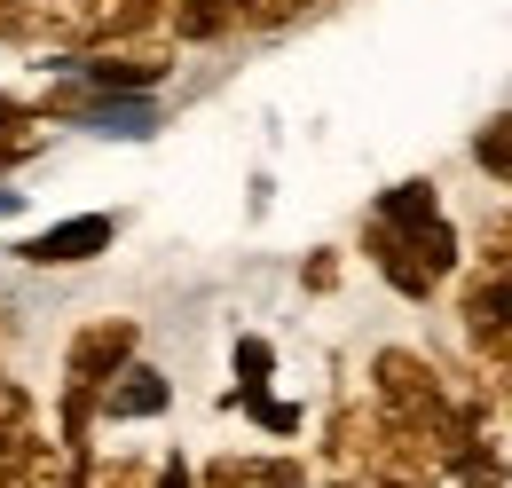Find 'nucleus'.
I'll list each match as a JSON object with an SVG mask.
<instances>
[{"label":"nucleus","mask_w":512,"mask_h":488,"mask_svg":"<svg viewBox=\"0 0 512 488\" xmlns=\"http://www.w3.org/2000/svg\"><path fill=\"white\" fill-rule=\"evenodd\" d=\"M79 465H87V457H71L56 433H40L32 457L16 465V481H8V488H79Z\"/></svg>","instance_id":"nucleus-12"},{"label":"nucleus","mask_w":512,"mask_h":488,"mask_svg":"<svg viewBox=\"0 0 512 488\" xmlns=\"http://www.w3.org/2000/svg\"><path fill=\"white\" fill-rule=\"evenodd\" d=\"M300 284H308V292H331V284H339V252H308Z\"/></svg>","instance_id":"nucleus-20"},{"label":"nucleus","mask_w":512,"mask_h":488,"mask_svg":"<svg viewBox=\"0 0 512 488\" xmlns=\"http://www.w3.org/2000/svg\"><path fill=\"white\" fill-rule=\"evenodd\" d=\"M158 488H190V457H158Z\"/></svg>","instance_id":"nucleus-22"},{"label":"nucleus","mask_w":512,"mask_h":488,"mask_svg":"<svg viewBox=\"0 0 512 488\" xmlns=\"http://www.w3.org/2000/svg\"><path fill=\"white\" fill-rule=\"evenodd\" d=\"M158 24V0H0V40L32 56H87Z\"/></svg>","instance_id":"nucleus-2"},{"label":"nucleus","mask_w":512,"mask_h":488,"mask_svg":"<svg viewBox=\"0 0 512 488\" xmlns=\"http://www.w3.org/2000/svg\"><path fill=\"white\" fill-rule=\"evenodd\" d=\"M32 441H40V402H32V386H24V378H0V488L16 481V465L32 457Z\"/></svg>","instance_id":"nucleus-11"},{"label":"nucleus","mask_w":512,"mask_h":488,"mask_svg":"<svg viewBox=\"0 0 512 488\" xmlns=\"http://www.w3.org/2000/svg\"><path fill=\"white\" fill-rule=\"evenodd\" d=\"M316 473L292 457V449H221L190 465V488H308Z\"/></svg>","instance_id":"nucleus-7"},{"label":"nucleus","mask_w":512,"mask_h":488,"mask_svg":"<svg viewBox=\"0 0 512 488\" xmlns=\"http://www.w3.org/2000/svg\"><path fill=\"white\" fill-rule=\"evenodd\" d=\"M268 370H276V347L245 331V339H237V386H268Z\"/></svg>","instance_id":"nucleus-18"},{"label":"nucleus","mask_w":512,"mask_h":488,"mask_svg":"<svg viewBox=\"0 0 512 488\" xmlns=\"http://www.w3.org/2000/svg\"><path fill=\"white\" fill-rule=\"evenodd\" d=\"M473 378H481V394H489V410L497 418H512V355H473Z\"/></svg>","instance_id":"nucleus-17"},{"label":"nucleus","mask_w":512,"mask_h":488,"mask_svg":"<svg viewBox=\"0 0 512 488\" xmlns=\"http://www.w3.org/2000/svg\"><path fill=\"white\" fill-rule=\"evenodd\" d=\"M79 488H158V457H87Z\"/></svg>","instance_id":"nucleus-13"},{"label":"nucleus","mask_w":512,"mask_h":488,"mask_svg":"<svg viewBox=\"0 0 512 488\" xmlns=\"http://www.w3.org/2000/svg\"><path fill=\"white\" fill-rule=\"evenodd\" d=\"M134 355H142V323L134 315H87L64 347V394H103Z\"/></svg>","instance_id":"nucleus-5"},{"label":"nucleus","mask_w":512,"mask_h":488,"mask_svg":"<svg viewBox=\"0 0 512 488\" xmlns=\"http://www.w3.org/2000/svg\"><path fill=\"white\" fill-rule=\"evenodd\" d=\"M457 284V323H465V347L473 355H512V276L497 268H465V276H449Z\"/></svg>","instance_id":"nucleus-6"},{"label":"nucleus","mask_w":512,"mask_h":488,"mask_svg":"<svg viewBox=\"0 0 512 488\" xmlns=\"http://www.w3.org/2000/svg\"><path fill=\"white\" fill-rule=\"evenodd\" d=\"M40 119V111H32V103H24V95H8V87H0V126H32ZM48 126V119H40Z\"/></svg>","instance_id":"nucleus-21"},{"label":"nucleus","mask_w":512,"mask_h":488,"mask_svg":"<svg viewBox=\"0 0 512 488\" xmlns=\"http://www.w3.org/2000/svg\"><path fill=\"white\" fill-rule=\"evenodd\" d=\"M473 260L497 268V276H512V205H497V213L473 221Z\"/></svg>","instance_id":"nucleus-15"},{"label":"nucleus","mask_w":512,"mask_h":488,"mask_svg":"<svg viewBox=\"0 0 512 488\" xmlns=\"http://www.w3.org/2000/svg\"><path fill=\"white\" fill-rule=\"evenodd\" d=\"M32 150H40V119L32 126H0V174H16Z\"/></svg>","instance_id":"nucleus-19"},{"label":"nucleus","mask_w":512,"mask_h":488,"mask_svg":"<svg viewBox=\"0 0 512 488\" xmlns=\"http://www.w3.org/2000/svg\"><path fill=\"white\" fill-rule=\"evenodd\" d=\"M331 0H253L245 8V32H284V24H300V16H316Z\"/></svg>","instance_id":"nucleus-16"},{"label":"nucleus","mask_w":512,"mask_h":488,"mask_svg":"<svg viewBox=\"0 0 512 488\" xmlns=\"http://www.w3.org/2000/svg\"><path fill=\"white\" fill-rule=\"evenodd\" d=\"M166 402H174V386H166V370H150L134 355L103 394H95V426H134V418H166Z\"/></svg>","instance_id":"nucleus-10"},{"label":"nucleus","mask_w":512,"mask_h":488,"mask_svg":"<svg viewBox=\"0 0 512 488\" xmlns=\"http://www.w3.org/2000/svg\"><path fill=\"white\" fill-rule=\"evenodd\" d=\"M363 260L379 268L402 300H442L465 252H457V229H449L434 182H394L363 213Z\"/></svg>","instance_id":"nucleus-1"},{"label":"nucleus","mask_w":512,"mask_h":488,"mask_svg":"<svg viewBox=\"0 0 512 488\" xmlns=\"http://www.w3.org/2000/svg\"><path fill=\"white\" fill-rule=\"evenodd\" d=\"M111 244H119V213H71L56 229L24 237L16 260H24V268H79V260H95V252H111Z\"/></svg>","instance_id":"nucleus-8"},{"label":"nucleus","mask_w":512,"mask_h":488,"mask_svg":"<svg viewBox=\"0 0 512 488\" xmlns=\"http://www.w3.org/2000/svg\"><path fill=\"white\" fill-rule=\"evenodd\" d=\"M473 166L497 189H512V111H497L489 126H473Z\"/></svg>","instance_id":"nucleus-14"},{"label":"nucleus","mask_w":512,"mask_h":488,"mask_svg":"<svg viewBox=\"0 0 512 488\" xmlns=\"http://www.w3.org/2000/svg\"><path fill=\"white\" fill-rule=\"evenodd\" d=\"M174 63H182V48L150 24V32H127V40H103V48L71 56V71H79L87 87L119 95V103H142V95H158V87L174 79Z\"/></svg>","instance_id":"nucleus-3"},{"label":"nucleus","mask_w":512,"mask_h":488,"mask_svg":"<svg viewBox=\"0 0 512 488\" xmlns=\"http://www.w3.org/2000/svg\"><path fill=\"white\" fill-rule=\"evenodd\" d=\"M245 8L253 0H158V32L174 48H213V40L245 32Z\"/></svg>","instance_id":"nucleus-9"},{"label":"nucleus","mask_w":512,"mask_h":488,"mask_svg":"<svg viewBox=\"0 0 512 488\" xmlns=\"http://www.w3.org/2000/svg\"><path fill=\"white\" fill-rule=\"evenodd\" d=\"M379 433L386 418L371 410V394H347V402H331V418H323V481L331 488H371L379 481Z\"/></svg>","instance_id":"nucleus-4"}]
</instances>
